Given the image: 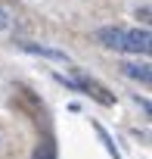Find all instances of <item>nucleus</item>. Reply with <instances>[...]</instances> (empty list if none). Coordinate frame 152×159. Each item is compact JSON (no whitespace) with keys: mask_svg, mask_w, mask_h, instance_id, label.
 I'll list each match as a JSON object with an SVG mask.
<instances>
[{"mask_svg":"<svg viewBox=\"0 0 152 159\" xmlns=\"http://www.w3.org/2000/svg\"><path fill=\"white\" fill-rule=\"evenodd\" d=\"M19 47H22L25 53H31V56H44V59L68 62V53H65V50H59V47H47V44H31V41H22Z\"/></svg>","mask_w":152,"mask_h":159,"instance_id":"3","label":"nucleus"},{"mask_svg":"<svg viewBox=\"0 0 152 159\" xmlns=\"http://www.w3.org/2000/svg\"><path fill=\"white\" fill-rule=\"evenodd\" d=\"M121 72H124L127 78H133V81H140V84H149V81H152L149 62H124V66H121Z\"/></svg>","mask_w":152,"mask_h":159,"instance_id":"5","label":"nucleus"},{"mask_svg":"<svg viewBox=\"0 0 152 159\" xmlns=\"http://www.w3.org/2000/svg\"><path fill=\"white\" fill-rule=\"evenodd\" d=\"M96 41L115 53H121V41H124V28H99L96 31Z\"/></svg>","mask_w":152,"mask_h":159,"instance_id":"4","label":"nucleus"},{"mask_svg":"<svg viewBox=\"0 0 152 159\" xmlns=\"http://www.w3.org/2000/svg\"><path fill=\"white\" fill-rule=\"evenodd\" d=\"M34 159H56V150H53V143H40Z\"/></svg>","mask_w":152,"mask_h":159,"instance_id":"7","label":"nucleus"},{"mask_svg":"<svg viewBox=\"0 0 152 159\" xmlns=\"http://www.w3.org/2000/svg\"><path fill=\"white\" fill-rule=\"evenodd\" d=\"M152 50V38H149V28H130L124 31V41H121V53H133V56H146Z\"/></svg>","mask_w":152,"mask_h":159,"instance_id":"2","label":"nucleus"},{"mask_svg":"<svg viewBox=\"0 0 152 159\" xmlns=\"http://www.w3.org/2000/svg\"><path fill=\"white\" fill-rule=\"evenodd\" d=\"M96 134H99V140L106 143V150H109V156H112V159H121V156H118V150H115V140L109 137V131H106L103 125H96Z\"/></svg>","mask_w":152,"mask_h":159,"instance_id":"6","label":"nucleus"},{"mask_svg":"<svg viewBox=\"0 0 152 159\" xmlns=\"http://www.w3.org/2000/svg\"><path fill=\"white\" fill-rule=\"evenodd\" d=\"M6 25H10V19H6V13H3V10H0V31H3Z\"/></svg>","mask_w":152,"mask_h":159,"instance_id":"8","label":"nucleus"},{"mask_svg":"<svg viewBox=\"0 0 152 159\" xmlns=\"http://www.w3.org/2000/svg\"><path fill=\"white\" fill-rule=\"evenodd\" d=\"M74 91H81V94H90L96 103H103V106H115V97L99 84V81H93V78H87L81 69H74Z\"/></svg>","mask_w":152,"mask_h":159,"instance_id":"1","label":"nucleus"}]
</instances>
